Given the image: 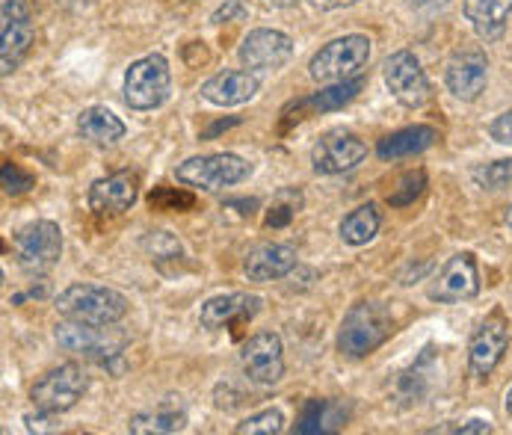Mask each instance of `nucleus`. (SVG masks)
I'll return each mask as SVG.
<instances>
[{"label": "nucleus", "mask_w": 512, "mask_h": 435, "mask_svg": "<svg viewBox=\"0 0 512 435\" xmlns=\"http://www.w3.org/2000/svg\"><path fill=\"white\" fill-rule=\"evenodd\" d=\"M450 433H492V424H489V421H468V424H462V427H453Z\"/></svg>", "instance_id": "obj_38"}, {"label": "nucleus", "mask_w": 512, "mask_h": 435, "mask_svg": "<svg viewBox=\"0 0 512 435\" xmlns=\"http://www.w3.org/2000/svg\"><path fill=\"white\" fill-rule=\"evenodd\" d=\"M365 86V77H353V80H338L335 86H329V89H323V92H317V95H311V98H305L299 107H305V110H338V107H344L347 101H353L356 95H359V89Z\"/></svg>", "instance_id": "obj_27"}, {"label": "nucleus", "mask_w": 512, "mask_h": 435, "mask_svg": "<svg viewBox=\"0 0 512 435\" xmlns=\"http://www.w3.org/2000/svg\"><path fill=\"white\" fill-rule=\"evenodd\" d=\"M489 80V60L480 45H462L447 60L444 83L459 101H477Z\"/></svg>", "instance_id": "obj_11"}, {"label": "nucleus", "mask_w": 512, "mask_h": 435, "mask_svg": "<svg viewBox=\"0 0 512 435\" xmlns=\"http://www.w3.org/2000/svg\"><path fill=\"white\" fill-rule=\"evenodd\" d=\"M57 311L83 323H119L128 314L125 293L101 285H72L57 296Z\"/></svg>", "instance_id": "obj_3"}, {"label": "nucleus", "mask_w": 512, "mask_h": 435, "mask_svg": "<svg viewBox=\"0 0 512 435\" xmlns=\"http://www.w3.org/2000/svg\"><path fill=\"white\" fill-rule=\"evenodd\" d=\"M391 332H394V317L388 305L376 299H362L347 311L338 329V350L347 359H365L391 338Z\"/></svg>", "instance_id": "obj_1"}, {"label": "nucleus", "mask_w": 512, "mask_h": 435, "mask_svg": "<svg viewBox=\"0 0 512 435\" xmlns=\"http://www.w3.org/2000/svg\"><path fill=\"white\" fill-rule=\"evenodd\" d=\"M507 225H510V228H512V208H510V214H507Z\"/></svg>", "instance_id": "obj_42"}, {"label": "nucleus", "mask_w": 512, "mask_h": 435, "mask_svg": "<svg viewBox=\"0 0 512 435\" xmlns=\"http://www.w3.org/2000/svg\"><path fill=\"white\" fill-rule=\"evenodd\" d=\"M507 344H510V326L501 314H492L486 317L477 332L471 335V344H468V364H471V373L477 379H486L501 359L507 353Z\"/></svg>", "instance_id": "obj_15"}, {"label": "nucleus", "mask_w": 512, "mask_h": 435, "mask_svg": "<svg viewBox=\"0 0 512 435\" xmlns=\"http://www.w3.org/2000/svg\"><path fill=\"white\" fill-rule=\"evenodd\" d=\"M504 406H507V412L512 415V385H510V391H507V397H504Z\"/></svg>", "instance_id": "obj_41"}, {"label": "nucleus", "mask_w": 512, "mask_h": 435, "mask_svg": "<svg viewBox=\"0 0 512 435\" xmlns=\"http://www.w3.org/2000/svg\"><path fill=\"white\" fill-rule=\"evenodd\" d=\"M143 249L151 255V261H172V258H181L184 252L178 237H172L169 231H148Z\"/></svg>", "instance_id": "obj_32"}, {"label": "nucleus", "mask_w": 512, "mask_h": 435, "mask_svg": "<svg viewBox=\"0 0 512 435\" xmlns=\"http://www.w3.org/2000/svg\"><path fill=\"white\" fill-rule=\"evenodd\" d=\"M424 187H427V175H424V172H409V175H403V181L388 193V205H391V208H406V205H412V202L424 193Z\"/></svg>", "instance_id": "obj_31"}, {"label": "nucleus", "mask_w": 512, "mask_h": 435, "mask_svg": "<svg viewBox=\"0 0 512 435\" xmlns=\"http://www.w3.org/2000/svg\"><path fill=\"white\" fill-rule=\"evenodd\" d=\"M137 196H140V175L131 169H122L95 181L89 187L86 202H89V211L98 217H119L134 208Z\"/></svg>", "instance_id": "obj_14"}, {"label": "nucleus", "mask_w": 512, "mask_h": 435, "mask_svg": "<svg viewBox=\"0 0 512 435\" xmlns=\"http://www.w3.org/2000/svg\"><path fill=\"white\" fill-rule=\"evenodd\" d=\"M512 0H465V18L483 42H498L507 33Z\"/></svg>", "instance_id": "obj_21"}, {"label": "nucleus", "mask_w": 512, "mask_h": 435, "mask_svg": "<svg viewBox=\"0 0 512 435\" xmlns=\"http://www.w3.org/2000/svg\"><path fill=\"white\" fill-rule=\"evenodd\" d=\"M77 131H80V137L89 140V143L113 145L125 137L128 128H125V122H122L113 110H107V107H86V110L77 116Z\"/></svg>", "instance_id": "obj_25"}, {"label": "nucleus", "mask_w": 512, "mask_h": 435, "mask_svg": "<svg viewBox=\"0 0 512 435\" xmlns=\"http://www.w3.org/2000/svg\"><path fill=\"white\" fill-rule=\"evenodd\" d=\"M148 205L154 211H181V208H193L196 199L190 193H178L172 187H154L151 196H148Z\"/></svg>", "instance_id": "obj_33"}, {"label": "nucleus", "mask_w": 512, "mask_h": 435, "mask_svg": "<svg viewBox=\"0 0 512 435\" xmlns=\"http://www.w3.org/2000/svg\"><path fill=\"white\" fill-rule=\"evenodd\" d=\"M60 255H63V231L51 219H36L24 225L15 237V261L30 276H42L54 270Z\"/></svg>", "instance_id": "obj_5"}, {"label": "nucleus", "mask_w": 512, "mask_h": 435, "mask_svg": "<svg viewBox=\"0 0 512 435\" xmlns=\"http://www.w3.org/2000/svg\"><path fill=\"white\" fill-rule=\"evenodd\" d=\"M54 338L66 353L101 364L122 356V350L131 341L128 332L119 329L116 323H83V320H69V317L57 323Z\"/></svg>", "instance_id": "obj_2"}, {"label": "nucleus", "mask_w": 512, "mask_h": 435, "mask_svg": "<svg viewBox=\"0 0 512 435\" xmlns=\"http://www.w3.org/2000/svg\"><path fill=\"white\" fill-rule=\"evenodd\" d=\"M379 208L373 205V202H367V205H359L356 211H350L347 217L341 219V240L347 243V246H365L370 243L373 237H376V231H379Z\"/></svg>", "instance_id": "obj_26"}, {"label": "nucleus", "mask_w": 512, "mask_h": 435, "mask_svg": "<svg viewBox=\"0 0 512 435\" xmlns=\"http://www.w3.org/2000/svg\"><path fill=\"white\" fill-rule=\"evenodd\" d=\"M184 427H187V412L175 400H160L157 406H151L146 412H137L131 418V433L137 435L181 433Z\"/></svg>", "instance_id": "obj_23"}, {"label": "nucleus", "mask_w": 512, "mask_h": 435, "mask_svg": "<svg viewBox=\"0 0 512 435\" xmlns=\"http://www.w3.org/2000/svg\"><path fill=\"white\" fill-rule=\"evenodd\" d=\"M367 60H370V39L362 33H353V36H341V39H332L329 45H323L311 57L308 72L317 83L353 80L365 72Z\"/></svg>", "instance_id": "obj_4"}, {"label": "nucleus", "mask_w": 512, "mask_h": 435, "mask_svg": "<svg viewBox=\"0 0 512 435\" xmlns=\"http://www.w3.org/2000/svg\"><path fill=\"white\" fill-rule=\"evenodd\" d=\"M36 39L27 0H0V69L12 74Z\"/></svg>", "instance_id": "obj_9"}, {"label": "nucleus", "mask_w": 512, "mask_h": 435, "mask_svg": "<svg viewBox=\"0 0 512 435\" xmlns=\"http://www.w3.org/2000/svg\"><path fill=\"white\" fill-rule=\"evenodd\" d=\"M439 140V131L433 125H412V128H403L385 140H379L376 145V154L382 160H397V157H412V154H421L427 148H433Z\"/></svg>", "instance_id": "obj_24"}, {"label": "nucleus", "mask_w": 512, "mask_h": 435, "mask_svg": "<svg viewBox=\"0 0 512 435\" xmlns=\"http://www.w3.org/2000/svg\"><path fill=\"white\" fill-rule=\"evenodd\" d=\"M430 299L433 302H465L474 299L480 293V273H477V261L471 252H459L453 255L441 273L430 285Z\"/></svg>", "instance_id": "obj_16"}, {"label": "nucleus", "mask_w": 512, "mask_h": 435, "mask_svg": "<svg viewBox=\"0 0 512 435\" xmlns=\"http://www.w3.org/2000/svg\"><path fill=\"white\" fill-rule=\"evenodd\" d=\"M231 18H246V3H243V0H228V3H222L220 9L211 15L214 24H225V21H231Z\"/></svg>", "instance_id": "obj_36"}, {"label": "nucleus", "mask_w": 512, "mask_h": 435, "mask_svg": "<svg viewBox=\"0 0 512 435\" xmlns=\"http://www.w3.org/2000/svg\"><path fill=\"white\" fill-rule=\"evenodd\" d=\"M302 202H293V205H276V208H270V217H267V225H288L296 214V208H299Z\"/></svg>", "instance_id": "obj_37"}, {"label": "nucleus", "mask_w": 512, "mask_h": 435, "mask_svg": "<svg viewBox=\"0 0 512 435\" xmlns=\"http://www.w3.org/2000/svg\"><path fill=\"white\" fill-rule=\"evenodd\" d=\"M240 63L246 66V69H261V72H267V69H279V66H285L288 60H291L293 54V42L288 33H282V30H252L246 39H243V45H240Z\"/></svg>", "instance_id": "obj_17"}, {"label": "nucleus", "mask_w": 512, "mask_h": 435, "mask_svg": "<svg viewBox=\"0 0 512 435\" xmlns=\"http://www.w3.org/2000/svg\"><path fill=\"white\" fill-rule=\"evenodd\" d=\"M317 9H323V12H335V9H344V6H353V3H359V0H311Z\"/></svg>", "instance_id": "obj_39"}, {"label": "nucleus", "mask_w": 512, "mask_h": 435, "mask_svg": "<svg viewBox=\"0 0 512 435\" xmlns=\"http://www.w3.org/2000/svg\"><path fill=\"white\" fill-rule=\"evenodd\" d=\"M258 77L249 72H220L214 74L211 80L202 83V98L217 104V107H237V104H246L258 95Z\"/></svg>", "instance_id": "obj_20"}, {"label": "nucleus", "mask_w": 512, "mask_h": 435, "mask_svg": "<svg viewBox=\"0 0 512 435\" xmlns=\"http://www.w3.org/2000/svg\"><path fill=\"white\" fill-rule=\"evenodd\" d=\"M261 296L255 293H225V296H214L202 305V326L205 329H222V326H237L252 320L261 311Z\"/></svg>", "instance_id": "obj_19"}, {"label": "nucleus", "mask_w": 512, "mask_h": 435, "mask_svg": "<svg viewBox=\"0 0 512 435\" xmlns=\"http://www.w3.org/2000/svg\"><path fill=\"white\" fill-rule=\"evenodd\" d=\"M347 418H350V406H344L341 400H308L296 421V433H335L347 424Z\"/></svg>", "instance_id": "obj_22"}, {"label": "nucleus", "mask_w": 512, "mask_h": 435, "mask_svg": "<svg viewBox=\"0 0 512 435\" xmlns=\"http://www.w3.org/2000/svg\"><path fill=\"white\" fill-rule=\"evenodd\" d=\"M296 267V249L285 243H258L243 258V273L249 282H276L293 273Z\"/></svg>", "instance_id": "obj_18"}, {"label": "nucleus", "mask_w": 512, "mask_h": 435, "mask_svg": "<svg viewBox=\"0 0 512 435\" xmlns=\"http://www.w3.org/2000/svg\"><path fill=\"white\" fill-rule=\"evenodd\" d=\"M474 184L483 187V190H507L512 187V157L507 160H495V163H486V166H477L471 172Z\"/></svg>", "instance_id": "obj_29"}, {"label": "nucleus", "mask_w": 512, "mask_h": 435, "mask_svg": "<svg viewBox=\"0 0 512 435\" xmlns=\"http://www.w3.org/2000/svg\"><path fill=\"white\" fill-rule=\"evenodd\" d=\"M172 86V72L166 57L148 54L143 60L131 63L125 74V104L131 110H154L169 98Z\"/></svg>", "instance_id": "obj_8"}, {"label": "nucleus", "mask_w": 512, "mask_h": 435, "mask_svg": "<svg viewBox=\"0 0 512 435\" xmlns=\"http://www.w3.org/2000/svg\"><path fill=\"white\" fill-rule=\"evenodd\" d=\"M252 175V163H246L237 154H205V157H190L175 169V178L187 187L196 190H225Z\"/></svg>", "instance_id": "obj_6"}, {"label": "nucleus", "mask_w": 512, "mask_h": 435, "mask_svg": "<svg viewBox=\"0 0 512 435\" xmlns=\"http://www.w3.org/2000/svg\"><path fill=\"white\" fill-rule=\"evenodd\" d=\"M489 134H492V140H495V143L512 145V110L501 113V116L489 125Z\"/></svg>", "instance_id": "obj_35"}, {"label": "nucleus", "mask_w": 512, "mask_h": 435, "mask_svg": "<svg viewBox=\"0 0 512 435\" xmlns=\"http://www.w3.org/2000/svg\"><path fill=\"white\" fill-rule=\"evenodd\" d=\"M0 184H3V193L6 196H21L33 187V175L21 172L18 163H3L0 169Z\"/></svg>", "instance_id": "obj_34"}, {"label": "nucleus", "mask_w": 512, "mask_h": 435, "mask_svg": "<svg viewBox=\"0 0 512 435\" xmlns=\"http://www.w3.org/2000/svg\"><path fill=\"white\" fill-rule=\"evenodd\" d=\"M367 157V145L350 131H329L311 148V166L317 175H341L356 169Z\"/></svg>", "instance_id": "obj_12"}, {"label": "nucleus", "mask_w": 512, "mask_h": 435, "mask_svg": "<svg viewBox=\"0 0 512 435\" xmlns=\"http://www.w3.org/2000/svg\"><path fill=\"white\" fill-rule=\"evenodd\" d=\"M430 362H433V350H424V356L397 379V394H400L406 403H418V400L424 397V391H427V385H430V373H427Z\"/></svg>", "instance_id": "obj_28"}, {"label": "nucleus", "mask_w": 512, "mask_h": 435, "mask_svg": "<svg viewBox=\"0 0 512 435\" xmlns=\"http://www.w3.org/2000/svg\"><path fill=\"white\" fill-rule=\"evenodd\" d=\"M285 430V415L279 409H264L234 427L237 435H279Z\"/></svg>", "instance_id": "obj_30"}, {"label": "nucleus", "mask_w": 512, "mask_h": 435, "mask_svg": "<svg viewBox=\"0 0 512 435\" xmlns=\"http://www.w3.org/2000/svg\"><path fill=\"white\" fill-rule=\"evenodd\" d=\"M89 388V376L77 362L60 364L54 370H48L30 391V400L39 412H51V415H63L80 403V397Z\"/></svg>", "instance_id": "obj_7"}, {"label": "nucleus", "mask_w": 512, "mask_h": 435, "mask_svg": "<svg viewBox=\"0 0 512 435\" xmlns=\"http://www.w3.org/2000/svg\"><path fill=\"white\" fill-rule=\"evenodd\" d=\"M302 0H267V6H276V9H293L299 6Z\"/></svg>", "instance_id": "obj_40"}, {"label": "nucleus", "mask_w": 512, "mask_h": 435, "mask_svg": "<svg viewBox=\"0 0 512 435\" xmlns=\"http://www.w3.org/2000/svg\"><path fill=\"white\" fill-rule=\"evenodd\" d=\"M382 74H385V86L391 89V95L409 107V110H418L430 101V80L421 69L418 57L412 51H397L385 60L382 66Z\"/></svg>", "instance_id": "obj_10"}, {"label": "nucleus", "mask_w": 512, "mask_h": 435, "mask_svg": "<svg viewBox=\"0 0 512 435\" xmlns=\"http://www.w3.org/2000/svg\"><path fill=\"white\" fill-rule=\"evenodd\" d=\"M243 373L258 385H276L285 376V347L276 332H258L243 344Z\"/></svg>", "instance_id": "obj_13"}]
</instances>
